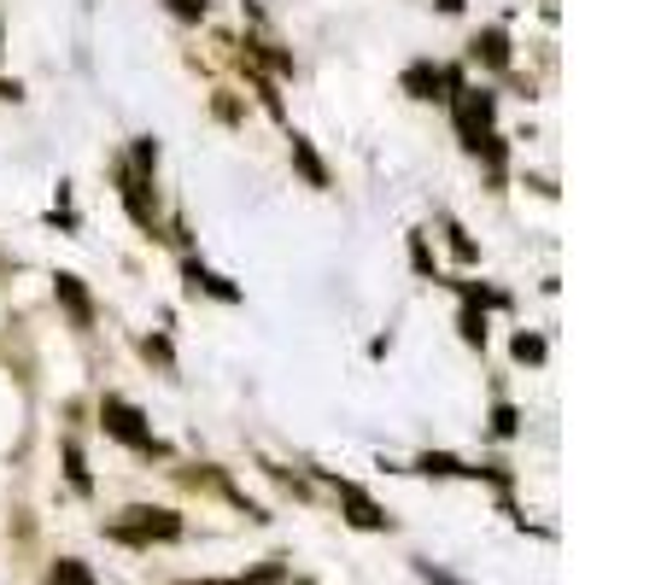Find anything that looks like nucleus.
<instances>
[{
    "label": "nucleus",
    "mask_w": 667,
    "mask_h": 585,
    "mask_svg": "<svg viewBox=\"0 0 667 585\" xmlns=\"http://www.w3.org/2000/svg\"><path fill=\"white\" fill-rule=\"evenodd\" d=\"M492 427H498V434H516V410H509V404H498V416H492Z\"/></svg>",
    "instance_id": "16"
},
{
    "label": "nucleus",
    "mask_w": 667,
    "mask_h": 585,
    "mask_svg": "<svg viewBox=\"0 0 667 585\" xmlns=\"http://www.w3.org/2000/svg\"><path fill=\"white\" fill-rule=\"evenodd\" d=\"M469 54L481 59V65H492V71H504V65H509V36H504V30H481Z\"/></svg>",
    "instance_id": "6"
},
{
    "label": "nucleus",
    "mask_w": 667,
    "mask_h": 585,
    "mask_svg": "<svg viewBox=\"0 0 667 585\" xmlns=\"http://www.w3.org/2000/svg\"><path fill=\"white\" fill-rule=\"evenodd\" d=\"M100 422H106V434H112V439H124V445H135V451H152V457L164 451V445L152 439V427H147V416H141V410H135L129 399H112V392H106V399H100Z\"/></svg>",
    "instance_id": "2"
},
{
    "label": "nucleus",
    "mask_w": 667,
    "mask_h": 585,
    "mask_svg": "<svg viewBox=\"0 0 667 585\" xmlns=\"http://www.w3.org/2000/svg\"><path fill=\"white\" fill-rule=\"evenodd\" d=\"M463 340L469 346H486V317L474 311V305H463Z\"/></svg>",
    "instance_id": "11"
},
{
    "label": "nucleus",
    "mask_w": 667,
    "mask_h": 585,
    "mask_svg": "<svg viewBox=\"0 0 667 585\" xmlns=\"http://www.w3.org/2000/svg\"><path fill=\"white\" fill-rule=\"evenodd\" d=\"M205 7H211V0H170V12H176V19H187V24L205 19Z\"/></svg>",
    "instance_id": "14"
},
{
    "label": "nucleus",
    "mask_w": 667,
    "mask_h": 585,
    "mask_svg": "<svg viewBox=\"0 0 667 585\" xmlns=\"http://www.w3.org/2000/svg\"><path fill=\"white\" fill-rule=\"evenodd\" d=\"M47 585H94V580H89V567H82V562L65 557V562L54 567V580H47Z\"/></svg>",
    "instance_id": "9"
},
{
    "label": "nucleus",
    "mask_w": 667,
    "mask_h": 585,
    "mask_svg": "<svg viewBox=\"0 0 667 585\" xmlns=\"http://www.w3.org/2000/svg\"><path fill=\"white\" fill-rule=\"evenodd\" d=\"M135 164L152 170V164H159V147H152V141H135Z\"/></svg>",
    "instance_id": "15"
},
{
    "label": "nucleus",
    "mask_w": 667,
    "mask_h": 585,
    "mask_svg": "<svg viewBox=\"0 0 667 585\" xmlns=\"http://www.w3.org/2000/svg\"><path fill=\"white\" fill-rule=\"evenodd\" d=\"M422 474H469V469H463L457 457H445V451H427V457H422Z\"/></svg>",
    "instance_id": "10"
},
{
    "label": "nucleus",
    "mask_w": 667,
    "mask_h": 585,
    "mask_svg": "<svg viewBox=\"0 0 667 585\" xmlns=\"http://www.w3.org/2000/svg\"><path fill=\"white\" fill-rule=\"evenodd\" d=\"M54 299H59L65 311H71V317L82 322V329H89V322H94V299H89V292H82V282H77V275H59V282H54Z\"/></svg>",
    "instance_id": "5"
},
{
    "label": "nucleus",
    "mask_w": 667,
    "mask_h": 585,
    "mask_svg": "<svg viewBox=\"0 0 667 585\" xmlns=\"http://www.w3.org/2000/svg\"><path fill=\"white\" fill-rule=\"evenodd\" d=\"M194 585H252V580H194Z\"/></svg>",
    "instance_id": "17"
},
{
    "label": "nucleus",
    "mask_w": 667,
    "mask_h": 585,
    "mask_svg": "<svg viewBox=\"0 0 667 585\" xmlns=\"http://www.w3.org/2000/svg\"><path fill=\"white\" fill-rule=\"evenodd\" d=\"M439 12H463V0H439Z\"/></svg>",
    "instance_id": "18"
},
{
    "label": "nucleus",
    "mask_w": 667,
    "mask_h": 585,
    "mask_svg": "<svg viewBox=\"0 0 667 585\" xmlns=\"http://www.w3.org/2000/svg\"><path fill=\"white\" fill-rule=\"evenodd\" d=\"M65 469H71V486H77V492H89V469H82V451H77V445H65Z\"/></svg>",
    "instance_id": "12"
},
{
    "label": "nucleus",
    "mask_w": 667,
    "mask_h": 585,
    "mask_svg": "<svg viewBox=\"0 0 667 585\" xmlns=\"http://www.w3.org/2000/svg\"><path fill=\"white\" fill-rule=\"evenodd\" d=\"M404 89L416 94V100H439V89H457V77L422 59V65H410V71H404Z\"/></svg>",
    "instance_id": "3"
},
{
    "label": "nucleus",
    "mask_w": 667,
    "mask_h": 585,
    "mask_svg": "<svg viewBox=\"0 0 667 585\" xmlns=\"http://www.w3.org/2000/svg\"><path fill=\"white\" fill-rule=\"evenodd\" d=\"M182 275H187V287H205V292H217V299H241V287H229L222 275H211L205 264H187Z\"/></svg>",
    "instance_id": "8"
},
{
    "label": "nucleus",
    "mask_w": 667,
    "mask_h": 585,
    "mask_svg": "<svg viewBox=\"0 0 667 585\" xmlns=\"http://www.w3.org/2000/svg\"><path fill=\"white\" fill-rule=\"evenodd\" d=\"M516 357H521V364H539V357H544V340H539V334H516Z\"/></svg>",
    "instance_id": "13"
},
{
    "label": "nucleus",
    "mask_w": 667,
    "mask_h": 585,
    "mask_svg": "<svg viewBox=\"0 0 667 585\" xmlns=\"http://www.w3.org/2000/svg\"><path fill=\"white\" fill-rule=\"evenodd\" d=\"M340 497H346V509H352V521H357V527H369V532L392 527V515H387L381 504H375V497H364V492H357L352 480H340Z\"/></svg>",
    "instance_id": "4"
},
{
    "label": "nucleus",
    "mask_w": 667,
    "mask_h": 585,
    "mask_svg": "<svg viewBox=\"0 0 667 585\" xmlns=\"http://www.w3.org/2000/svg\"><path fill=\"white\" fill-rule=\"evenodd\" d=\"M294 164H299V176L311 182V187H329V170H322V159L311 152V141H304V135H294Z\"/></svg>",
    "instance_id": "7"
},
{
    "label": "nucleus",
    "mask_w": 667,
    "mask_h": 585,
    "mask_svg": "<svg viewBox=\"0 0 667 585\" xmlns=\"http://www.w3.org/2000/svg\"><path fill=\"white\" fill-rule=\"evenodd\" d=\"M112 539H124V544H170V539H182V515L176 509H147V504H135L124 509V521L112 527Z\"/></svg>",
    "instance_id": "1"
}]
</instances>
